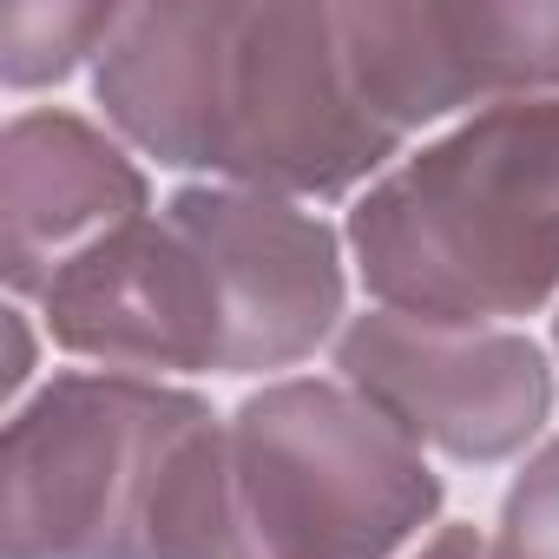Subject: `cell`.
<instances>
[{"label":"cell","instance_id":"1","mask_svg":"<svg viewBox=\"0 0 559 559\" xmlns=\"http://www.w3.org/2000/svg\"><path fill=\"white\" fill-rule=\"evenodd\" d=\"M93 99L165 171L263 198H343L402 152L356 86L330 0L126 8L93 60Z\"/></svg>","mask_w":559,"mask_h":559},{"label":"cell","instance_id":"2","mask_svg":"<svg viewBox=\"0 0 559 559\" xmlns=\"http://www.w3.org/2000/svg\"><path fill=\"white\" fill-rule=\"evenodd\" d=\"M435 513L441 474L376 402L284 376L171 454L152 559H389Z\"/></svg>","mask_w":559,"mask_h":559},{"label":"cell","instance_id":"3","mask_svg":"<svg viewBox=\"0 0 559 559\" xmlns=\"http://www.w3.org/2000/svg\"><path fill=\"white\" fill-rule=\"evenodd\" d=\"M349 257L382 310L507 330L559 290V93L507 99L421 145L349 211Z\"/></svg>","mask_w":559,"mask_h":559},{"label":"cell","instance_id":"4","mask_svg":"<svg viewBox=\"0 0 559 559\" xmlns=\"http://www.w3.org/2000/svg\"><path fill=\"white\" fill-rule=\"evenodd\" d=\"M217 421L204 395L112 369H60L0 435L8 559H152L171 454Z\"/></svg>","mask_w":559,"mask_h":559},{"label":"cell","instance_id":"5","mask_svg":"<svg viewBox=\"0 0 559 559\" xmlns=\"http://www.w3.org/2000/svg\"><path fill=\"white\" fill-rule=\"evenodd\" d=\"M336 369L415 448L474 467L513 461L552 415V362L520 330H448L362 310L336 336Z\"/></svg>","mask_w":559,"mask_h":559},{"label":"cell","instance_id":"6","mask_svg":"<svg viewBox=\"0 0 559 559\" xmlns=\"http://www.w3.org/2000/svg\"><path fill=\"white\" fill-rule=\"evenodd\" d=\"M40 317L67 356L112 376H230L237 356L224 276L171 211L73 257L40 290Z\"/></svg>","mask_w":559,"mask_h":559},{"label":"cell","instance_id":"7","mask_svg":"<svg viewBox=\"0 0 559 559\" xmlns=\"http://www.w3.org/2000/svg\"><path fill=\"white\" fill-rule=\"evenodd\" d=\"M362 99L402 139L461 106L559 93V0H343Z\"/></svg>","mask_w":559,"mask_h":559},{"label":"cell","instance_id":"8","mask_svg":"<svg viewBox=\"0 0 559 559\" xmlns=\"http://www.w3.org/2000/svg\"><path fill=\"white\" fill-rule=\"evenodd\" d=\"M165 211L211 250L230 297V376H276L310 362L343 336V237L297 198H263L237 185H185Z\"/></svg>","mask_w":559,"mask_h":559},{"label":"cell","instance_id":"9","mask_svg":"<svg viewBox=\"0 0 559 559\" xmlns=\"http://www.w3.org/2000/svg\"><path fill=\"white\" fill-rule=\"evenodd\" d=\"M139 217H152V185L119 139L60 106L8 119L0 132V276L14 297L40 304V290L73 257Z\"/></svg>","mask_w":559,"mask_h":559},{"label":"cell","instance_id":"10","mask_svg":"<svg viewBox=\"0 0 559 559\" xmlns=\"http://www.w3.org/2000/svg\"><path fill=\"white\" fill-rule=\"evenodd\" d=\"M126 8H40V0H14L0 14V80L14 93L67 80L80 60H99Z\"/></svg>","mask_w":559,"mask_h":559},{"label":"cell","instance_id":"11","mask_svg":"<svg viewBox=\"0 0 559 559\" xmlns=\"http://www.w3.org/2000/svg\"><path fill=\"white\" fill-rule=\"evenodd\" d=\"M493 559H559V441H546L500 500Z\"/></svg>","mask_w":559,"mask_h":559},{"label":"cell","instance_id":"12","mask_svg":"<svg viewBox=\"0 0 559 559\" xmlns=\"http://www.w3.org/2000/svg\"><path fill=\"white\" fill-rule=\"evenodd\" d=\"M415 559H493V539L480 526H441Z\"/></svg>","mask_w":559,"mask_h":559},{"label":"cell","instance_id":"13","mask_svg":"<svg viewBox=\"0 0 559 559\" xmlns=\"http://www.w3.org/2000/svg\"><path fill=\"white\" fill-rule=\"evenodd\" d=\"M8 330H14V369H8V389L21 395V382L34 376V349H27V323H21V310L8 317Z\"/></svg>","mask_w":559,"mask_h":559},{"label":"cell","instance_id":"14","mask_svg":"<svg viewBox=\"0 0 559 559\" xmlns=\"http://www.w3.org/2000/svg\"><path fill=\"white\" fill-rule=\"evenodd\" d=\"M552 349H559V317H552Z\"/></svg>","mask_w":559,"mask_h":559}]
</instances>
